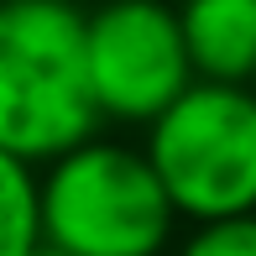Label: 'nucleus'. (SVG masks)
I'll list each match as a JSON object with an SVG mask.
<instances>
[{
  "label": "nucleus",
  "mask_w": 256,
  "mask_h": 256,
  "mask_svg": "<svg viewBox=\"0 0 256 256\" xmlns=\"http://www.w3.org/2000/svg\"><path fill=\"white\" fill-rule=\"evenodd\" d=\"M84 32L74 0H0V152L48 168L100 136Z\"/></svg>",
  "instance_id": "f257e3e1"
},
{
  "label": "nucleus",
  "mask_w": 256,
  "mask_h": 256,
  "mask_svg": "<svg viewBox=\"0 0 256 256\" xmlns=\"http://www.w3.org/2000/svg\"><path fill=\"white\" fill-rule=\"evenodd\" d=\"M42 172V246L68 256H162L172 246V209L146 146L94 142L63 152Z\"/></svg>",
  "instance_id": "f03ea898"
},
{
  "label": "nucleus",
  "mask_w": 256,
  "mask_h": 256,
  "mask_svg": "<svg viewBox=\"0 0 256 256\" xmlns=\"http://www.w3.org/2000/svg\"><path fill=\"white\" fill-rule=\"evenodd\" d=\"M146 157L178 220L209 225L256 214V89L199 78L146 126Z\"/></svg>",
  "instance_id": "7ed1b4c3"
},
{
  "label": "nucleus",
  "mask_w": 256,
  "mask_h": 256,
  "mask_svg": "<svg viewBox=\"0 0 256 256\" xmlns=\"http://www.w3.org/2000/svg\"><path fill=\"white\" fill-rule=\"evenodd\" d=\"M89 89L100 120L152 126L199 84L188 37L172 6L162 0H104L89 10L84 32Z\"/></svg>",
  "instance_id": "20e7f679"
},
{
  "label": "nucleus",
  "mask_w": 256,
  "mask_h": 256,
  "mask_svg": "<svg viewBox=\"0 0 256 256\" xmlns=\"http://www.w3.org/2000/svg\"><path fill=\"white\" fill-rule=\"evenodd\" d=\"M194 74L209 84H256V0H183Z\"/></svg>",
  "instance_id": "39448f33"
},
{
  "label": "nucleus",
  "mask_w": 256,
  "mask_h": 256,
  "mask_svg": "<svg viewBox=\"0 0 256 256\" xmlns=\"http://www.w3.org/2000/svg\"><path fill=\"white\" fill-rule=\"evenodd\" d=\"M42 251V172L0 152V256Z\"/></svg>",
  "instance_id": "423d86ee"
},
{
  "label": "nucleus",
  "mask_w": 256,
  "mask_h": 256,
  "mask_svg": "<svg viewBox=\"0 0 256 256\" xmlns=\"http://www.w3.org/2000/svg\"><path fill=\"white\" fill-rule=\"evenodd\" d=\"M172 256H256V214H236V220H209L194 225L178 240Z\"/></svg>",
  "instance_id": "0eeeda50"
},
{
  "label": "nucleus",
  "mask_w": 256,
  "mask_h": 256,
  "mask_svg": "<svg viewBox=\"0 0 256 256\" xmlns=\"http://www.w3.org/2000/svg\"><path fill=\"white\" fill-rule=\"evenodd\" d=\"M37 256H68V251H58V246H42V251H37Z\"/></svg>",
  "instance_id": "6e6552de"
},
{
  "label": "nucleus",
  "mask_w": 256,
  "mask_h": 256,
  "mask_svg": "<svg viewBox=\"0 0 256 256\" xmlns=\"http://www.w3.org/2000/svg\"><path fill=\"white\" fill-rule=\"evenodd\" d=\"M251 89H256V84H251Z\"/></svg>",
  "instance_id": "1a4fd4ad"
}]
</instances>
